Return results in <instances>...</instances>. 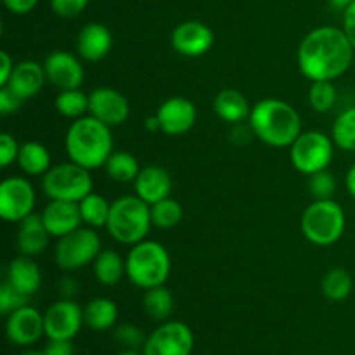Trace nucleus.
<instances>
[{"mask_svg":"<svg viewBox=\"0 0 355 355\" xmlns=\"http://www.w3.org/2000/svg\"><path fill=\"white\" fill-rule=\"evenodd\" d=\"M354 52L355 47L343 28H314L298 45V68L311 82H333L349 71L354 61Z\"/></svg>","mask_w":355,"mask_h":355,"instance_id":"1","label":"nucleus"},{"mask_svg":"<svg viewBox=\"0 0 355 355\" xmlns=\"http://www.w3.org/2000/svg\"><path fill=\"white\" fill-rule=\"evenodd\" d=\"M64 149L69 162L87 170L101 168L113 155L111 127L94 118L92 114L78 118L66 132Z\"/></svg>","mask_w":355,"mask_h":355,"instance_id":"2","label":"nucleus"},{"mask_svg":"<svg viewBox=\"0 0 355 355\" xmlns=\"http://www.w3.org/2000/svg\"><path fill=\"white\" fill-rule=\"evenodd\" d=\"M248 120L253 135L272 148H290L304 132L298 111L281 99L259 101Z\"/></svg>","mask_w":355,"mask_h":355,"instance_id":"3","label":"nucleus"},{"mask_svg":"<svg viewBox=\"0 0 355 355\" xmlns=\"http://www.w3.org/2000/svg\"><path fill=\"white\" fill-rule=\"evenodd\" d=\"M151 205L135 196H121L111 203L106 229L114 241L134 246L144 241L151 229Z\"/></svg>","mask_w":355,"mask_h":355,"instance_id":"4","label":"nucleus"},{"mask_svg":"<svg viewBox=\"0 0 355 355\" xmlns=\"http://www.w3.org/2000/svg\"><path fill=\"white\" fill-rule=\"evenodd\" d=\"M127 277L132 284L142 290L163 286L170 276L172 260L165 246L158 241H141L128 252Z\"/></svg>","mask_w":355,"mask_h":355,"instance_id":"5","label":"nucleus"},{"mask_svg":"<svg viewBox=\"0 0 355 355\" xmlns=\"http://www.w3.org/2000/svg\"><path fill=\"white\" fill-rule=\"evenodd\" d=\"M345 211L333 200H314L302 215V234L315 246H331L345 232Z\"/></svg>","mask_w":355,"mask_h":355,"instance_id":"6","label":"nucleus"},{"mask_svg":"<svg viewBox=\"0 0 355 355\" xmlns=\"http://www.w3.org/2000/svg\"><path fill=\"white\" fill-rule=\"evenodd\" d=\"M92 186L90 170L73 162L51 166V170L42 177V189L49 200L80 203L87 194L92 193Z\"/></svg>","mask_w":355,"mask_h":355,"instance_id":"7","label":"nucleus"},{"mask_svg":"<svg viewBox=\"0 0 355 355\" xmlns=\"http://www.w3.org/2000/svg\"><path fill=\"white\" fill-rule=\"evenodd\" d=\"M290 148L291 163L298 172L307 177L328 168L335 156L333 139L319 130L302 132Z\"/></svg>","mask_w":355,"mask_h":355,"instance_id":"8","label":"nucleus"},{"mask_svg":"<svg viewBox=\"0 0 355 355\" xmlns=\"http://www.w3.org/2000/svg\"><path fill=\"white\" fill-rule=\"evenodd\" d=\"M101 253V239L90 227H78L76 231L59 238L55 245L54 260L59 269L76 270L94 263Z\"/></svg>","mask_w":355,"mask_h":355,"instance_id":"9","label":"nucleus"},{"mask_svg":"<svg viewBox=\"0 0 355 355\" xmlns=\"http://www.w3.org/2000/svg\"><path fill=\"white\" fill-rule=\"evenodd\" d=\"M193 350V329L186 322L166 321L146 338L142 355H191Z\"/></svg>","mask_w":355,"mask_h":355,"instance_id":"10","label":"nucleus"},{"mask_svg":"<svg viewBox=\"0 0 355 355\" xmlns=\"http://www.w3.org/2000/svg\"><path fill=\"white\" fill-rule=\"evenodd\" d=\"M35 189L24 177H7L0 184V217L10 224H19L33 214Z\"/></svg>","mask_w":355,"mask_h":355,"instance_id":"11","label":"nucleus"},{"mask_svg":"<svg viewBox=\"0 0 355 355\" xmlns=\"http://www.w3.org/2000/svg\"><path fill=\"white\" fill-rule=\"evenodd\" d=\"M44 322L49 340H73L85 324L83 309L76 302L62 298L45 311Z\"/></svg>","mask_w":355,"mask_h":355,"instance_id":"12","label":"nucleus"},{"mask_svg":"<svg viewBox=\"0 0 355 355\" xmlns=\"http://www.w3.org/2000/svg\"><path fill=\"white\" fill-rule=\"evenodd\" d=\"M89 114L106 123L107 127H120L130 116V104L127 97L111 87H97L89 94Z\"/></svg>","mask_w":355,"mask_h":355,"instance_id":"13","label":"nucleus"},{"mask_svg":"<svg viewBox=\"0 0 355 355\" xmlns=\"http://www.w3.org/2000/svg\"><path fill=\"white\" fill-rule=\"evenodd\" d=\"M172 49L184 58H200L214 45L215 37L211 28L196 19H187L177 24L172 31Z\"/></svg>","mask_w":355,"mask_h":355,"instance_id":"14","label":"nucleus"},{"mask_svg":"<svg viewBox=\"0 0 355 355\" xmlns=\"http://www.w3.org/2000/svg\"><path fill=\"white\" fill-rule=\"evenodd\" d=\"M6 335L10 343L17 347H30L45 335L44 314L31 305L17 309L7 315Z\"/></svg>","mask_w":355,"mask_h":355,"instance_id":"15","label":"nucleus"},{"mask_svg":"<svg viewBox=\"0 0 355 355\" xmlns=\"http://www.w3.org/2000/svg\"><path fill=\"white\" fill-rule=\"evenodd\" d=\"M45 76L51 85L59 90L80 89L85 78V71L76 55L66 51H54L44 61Z\"/></svg>","mask_w":355,"mask_h":355,"instance_id":"16","label":"nucleus"},{"mask_svg":"<svg viewBox=\"0 0 355 355\" xmlns=\"http://www.w3.org/2000/svg\"><path fill=\"white\" fill-rule=\"evenodd\" d=\"M159 132L166 135H184L194 127L198 118L196 106L186 97H170L156 111Z\"/></svg>","mask_w":355,"mask_h":355,"instance_id":"17","label":"nucleus"},{"mask_svg":"<svg viewBox=\"0 0 355 355\" xmlns=\"http://www.w3.org/2000/svg\"><path fill=\"white\" fill-rule=\"evenodd\" d=\"M42 218L52 238H62L69 232L76 231L82 224L80 205L75 201L51 200V203L42 211Z\"/></svg>","mask_w":355,"mask_h":355,"instance_id":"18","label":"nucleus"},{"mask_svg":"<svg viewBox=\"0 0 355 355\" xmlns=\"http://www.w3.org/2000/svg\"><path fill=\"white\" fill-rule=\"evenodd\" d=\"M135 194L146 201L148 205H155L158 201L165 200L172 193V177L163 166L148 165L142 166L137 179L134 180Z\"/></svg>","mask_w":355,"mask_h":355,"instance_id":"19","label":"nucleus"},{"mask_svg":"<svg viewBox=\"0 0 355 355\" xmlns=\"http://www.w3.org/2000/svg\"><path fill=\"white\" fill-rule=\"evenodd\" d=\"M113 47V35L106 24L89 23L76 37V52L83 61L97 62L106 58Z\"/></svg>","mask_w":355,"mask_h":355,"instance_id":"20","label":"nucleus"},{"mask_svg":"<svg viewBox=\"0 0 355 355\" xmlns=\"http://www.w3.org/2000/svg\"><path fill=\"white\" fill-rule=\"evenodd\" d=\"M45 82H47V76H45L44 64L26 59V61H21L14 66V71L10 75L9 82L2 87H7L17 97L28 101L40 92Z\"/></svg>","mask_w":355,"mask_h":355,"instance_id":"21","label":"nucleus"},{"mask_svg":"<svg viewBox=\"0 0 355 355\" xmlns=\"http://www.w3.org/2000/svg\"><path fill=\"white\" fill-rule=\"evenodd\" d=\"M51 238L52 236L49 234L47 227H45L42 214H31L19 222L16 236L17 250H19L21 255L33 259L47 248Z\"/></svg>","mask_w":355,"mask_h":355,"instance_id":"22","label":"nucleus"},{"mask_svg":"<svg viewBox=\"0 0 355 355\" xmlns=\"http://www.w3.org/2000/svg\"><path fill=\"white\" fill-rule=\"evenodd\" d=\"M6 281L17 291H21L26 297H33L42 284V270L31 257L21 255L12 259L7 266Z\"/></svg>","mask_w":355,"mask_h":355,"instance_id":"23","label":"nucleus"},{"mask_svg":"<svg viewBox=\"0 0 355 355\" xmlns=\"http://www.w3.org/2000/svg\"><path fill=\"white\" fill-rule=\"evenodd\" d=\"M252 107L248 99L236 89L220 90L214 99L215 114L231 125H239L248 120Z\"/></svg>","mask_w":355,"mask_h":355,"instance_id":"24","label":"nucleus"},{"mask_svg":"<svg viewBox=\"0 0 355 355\" xmlns=\"http://www.w3.org/2000/svg\"><path fill=\"white\" fill-rule=\"evenodd\" d=\"M116 319L118 307L110 298H92L83 309V321L94 331H107L116 324Z\"/></svg>","mask_w":355,"mask_h":355,"instance_id":"25","label":"nucleus"},{"mask_svg":"<svg viewBox=\"0 0 355 355\" xmlns=\"http://www.w3.org/2000/svg\"><path fill=\"white\" fill-rule=\"evenodd\" d=\"M17 165L26 175L44 177L51 170V153L44 144L37 141L24 142L19 148Z\"/></svg>","mask_w":355,"mask_h":355,"instance_id":"26","label":"nucleus"},{"mask_svg":"<svg viewBox=\"0 0 355 355\" xmlns=\"http://www.w3.org/2000/svg\"><path fill=\"white\" fill-rule=\"evenodd\" d=\"M92 266L94 276L104 286H114L127 274V263L121 259L120 253L114 252V250H101Z\"/></svg>","mask_w":355,"mask_h":355,"instance_id":"27","label":"nucleus"},{"mask_svg":"<svg viewBox=\"0 0 355 355\" xmlns=\"http://www.w3.org/2000/svg\"><path fill=\"white\" fill-rule=\"evenodd\" d=\"M104 168H106V173L110 175V179L121 184L134 182L137 179L139 172H141L137 158L127 151H113V155L107 158Z\"/></svg>","mask_w":355,"mask_h":355,"instance_id":"28","label":"nucleus"},{"mask_svg":"<svg viewBox=\"0 0 355 355\" xmlns=\"http://www.w3.org/2000/svg\"><path fill=\"white\" fill-rule=\"evenodd\" d=\"M322 295L328 298L329 302H343L350 297L354 290V281L349 270L336 267L326 272L324 279H322Z\"/></svg>","mask_w":355,"mask_h":355,"instance_id":"29","label":"nucleus"},{"mask_svg":"<svg viewBox=\"0 0 355 355\" xmlns=\"http://www.w3.org/2000/svg\"><path fill=\"white\" fill-rule=\"evenodd\" d=\"M78 205L82 220L87 225H90V227H106L111 211V203L106 198L101 196V194L90 193Z\"/></svg>","mask_w":355,"mask_h":355,"instance_id":"30","label":"nucleus"},{"mask_svg":"<svg viewBox=\"0 0 355 355\" xmlns=\"http://www.w3.org/2000/svg\"><path fill=\"white\" fill-rule=\"evenodd\" d=\"M144 311L155 321H166L173 312V297L168 290L163 286L146 290L144 295Z\"/></svg>","mask_w":355,"mask_h":355,"instance_id":"31","label":"nucleus"},{"mask_svg":"<svg viewBox=\"0 0 355 355\" xmlns=\"http://www.w3.org/2000/svg\"><path fill=\"white\" fill-rule=\"evenodd\" d=\"M55 110L64 118L78 120L89 113V96H85L80 89L61 90L55 97Z\"/></svg>","mask_w":355,"mask_h":355,"instance_id":"32","label":"nucleus"},{"mask_svg":"<svg viewBox=\"0 0 355 355\" xmlns=\"http://www.w3.org/2000/svg\"><path fill=\"white\" fill-rule=\"evenodd\" d=\"M331 139L336 148L355 153V107L338 114L331 127Z\"/></svg>","mask_w":355,"mask_h":355,"instance_id":"33","label":"nucleus"},{"mask_svg":"<svg viewBox=\"0 0 355 355\" xmlns=\"http://www.w3.org/2000/svg\"><path fill=\"white\" fill-rule=\"evenodd\" d=\"M184 210L180 203L173 198H165L158 203L151 205V222L158 229H172L180 224Z\"/></svg>","mask_w":355,"mask_h":355,"instance_id":"34","label":"nucleus"},{"mask_svg":"<svg viewBox=\"0 0 355 355\" xmlns=\"http://www.w3.org/2000/svg\"><path fill=\"white\" fill-rule=\"evenodd\" d=\"M309 103L315 113H329L336 104V87L329 80L312 82L309 90Z\"/></svg>","mask_w":355,"mask_h":355,"instance_id":"35","label":"nucleus"},{"mask_svg":"<svg viewBox=\"0 0 355 355\" xmlns=\"http://www.w3.org/2000/svg\"><path fill=\"white\" fill-rule=\"evenodd\" d=\"M309 191L314 200H333L336 193V179L328 168L309 175Z\"/></svg>","mask_w":355,"mask_h":355,"instance_id":"36","label":"nucleus"},{"mask_svg":"<svg viewBox=\"0 0 355 355\" xmlns=\"http://www.w3.org/2000/svg\"><path fill=\"white\" fill-rule=\"evenodd\" d=\"M28 302H30V297L23 295L16 288L10 286L7 281H3L2 286H0V314L9 315L10 312L28 305Z\"/></svg>","mask_w":355,"mask_h":355,"instance_id":"37","label":"nucleus"},{"mask_svg":"<svg viewBox=\"0 0 355 355\" xmlns=\"http://www.w3.org/2000/svg\"><path fill=\"white\" fill-rule=\"evenodd\" d=\"M146 338L148 336H144V333L134 324H121L114 331V340L127 350L142 349L146 343Z\"/></svg>","mask_w":355,"mask_h":355,"instance_id":"38","label":"nucleus"},{"mask_svg":"<svg viewBox=\"0 0 355 355\" xmlns=\"http://www.w3.org/2000/svg\"><path fill=\"white\" fill-rule=\"evenodd\" d=\"M21 144H17L16 139L10 134H0V166L7 168L9 165H12L14 162H17V155H19Z\"/></svg>","mask_w":355,"mask_h":355,"instance_id":"39","label":"nucleus"},{"mask_svg":"<svg viewBox=\"0 0 355 355\" xmlns=\"http://www.w3.org/2000/svg\"><path fill=\"white\" fill-rule=\"evenodd\" d=\"M89 0H51L52 12L59 17H76L85 10Z\"/></svg>","mask_w":355,"mask_h":355,"instance_id":"40","label":"nucleus"},{"mask_svg":"<svg viewBox=\"0 0 355 355\" xmlns=\"http://www.w3.org/2000/svg\"><path fill=\"white\" fill-rule=\"evenodd\" d=\"M24 101L21 97H17L7 87H0V114L7 116V114H14L16 111H19V107L23 106Z\"/></svg>","mask_w":355,"mask_h":355,"instance_id":"41","label":"nucleus"},{"mask_svg":"<svg viewBox=\"0 0 355 355\" xmlns=\"http://www.w3.org/2000/svg\"><path fill=\"white\" fill-rule=\"evenodd\" d=\"M44 350L47 355H73L75 354V347H73L71 340H49L47 347H45Z\"/></svg>","mask_w":355,"mask_h":355,"instance_id":"42","label":"nucleus"},{"mask_svg":"<svg viewBox=\"0 0 355 355\" xmlns=\"http://www.w3.org/2000/svg\"><path fill=\"white\" fill-rule=\"evenodd\" d=\"M37 3L38 0H3V6L7 7V10H10L12 14H17V16L31 12L37 7Z\"/></svg>","mask_w":355,"mask_h":355,"instance_id":"43","label":"nucleus"},{"mask_svg":"<svg viewBox=\"0 0 355 355\" xmlns=\"http://www.w3.org/2000/svg\"><path fill=\"white\" fill-rule=\"evenodd\" d=\"M343 31L355 47V2L343 10Z\"/></svg>","mask_w":355,"mask_h":355,"instance_id":"44","label":"nucleus"},{"mask_svg":"<svg viewBox=\"0 0 355 355\" xmlns=\"http://www.w3.org/2000/svg\"><path fill=\"white\" fill-rule=\"evenodd\" d=\"M14 61L10 59V55L7 54L6 51L0 52V87L6 85L7 82H9L10 75H12L14 71Z\"/></svg>","mask_w":355,"mask_h":355,"instance_id":"45","label":"nucleus"},{"mask_svg":"<svg viewBox=\"0 0 355 355\" xmlns=\"http://www.w3.org/2000/svg\"><path fill=\"white\" fill-rule=\"evenodd\" d=\"M61 288H62V290H61L62 297L69 298V300H73V295H75V291H76V283H75V281H73L71 277H66V279L62 281Z\"/></svg>","mask_w":355,"mask_h":355,"instance_id":"46","label":"nucleus"},{"mask_svg":"<svg viewBox=\"0 0 355 355\" xmlns=\"http://www.w3.org/2000/svg\"><path fill=\"white\" fill-rule=\"evenodd\" d=\"M347 191L350 193V196L355 198V163L352 166L349 168V172H347Z\"/></svg>","mask_w":355,"mask_h":355,"instance_id":"47","label":"nucleus"},{"mask_svg":"<svg viewBox=\"0 0 355 355\" xmlns=\"http://www.w3.org/2000/svg\"><path fill=\"white\" fill-rule=\"evenodd\" d=\"M328 2H329V6L335 7L336 10H345L347 7L352 6L355 0H328Z\"/></svg>","mask_w":355,"mask_h":355,"instance_id":"48","label":"nucleus"},{"mask_svg":"<svg viewBox=\"0 0 355 355\" xmlns=\"http://www.w3.org/2000/svg\"><path fill=\"white\" fill-rule=\"evenodd\" d=\"M146 128H148L149 132H153V130H159V121H158V118H156V114L155 116H148L146 118Z\"/></svg>","mask_w":355,"mask_h":355,"instance_id":"49","label":"nucleus"},{"mask_svg":"<svg viewBox=\"0 0 355 355\" xmlns=\"http://www.w3.org/2000/svg\"><path fill=\"white\" fill-rule=\"evenodd\" d=\"M19 355H47L45 350H26V352H21Z\"/></svg>","mask_w":355,"mask_h":355,"instance_id":"50","label":"nucleus"},{"mask_svg":"<svg viewBox=\"0 0 355 355\" xmlns=\"http://www.w3.org/2000/svg\"><path fill=\"white\" fill-rule=\"evenodd\" d=\"M116 355H142V354H139L137 350H127V349H125L123 352H120V354H116Z\"/></svg>","mask_w":355,"mask_h":355,"instance_id":"51","label":"nucleus"}]
</instances>
